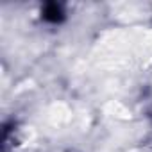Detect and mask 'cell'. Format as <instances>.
Returning <instances> with one entry per match:
<instances>
[{"instance_id": "cell-1", "label": "cell", "mask_w": 152, "mask_h": 152, "mask_svg": "<svg viewBox=\"0 0 152 152\" xmlns=\"http://www.w3.org/2000/svg\"><path fill=\"white\" fill-rule=\"evenodd\" d=\"M41 18L45 22H50V23H61L64 20V11L59 4L56 2H50V4H45L43 9H41Z\"/></svg>"}]
</instances>
